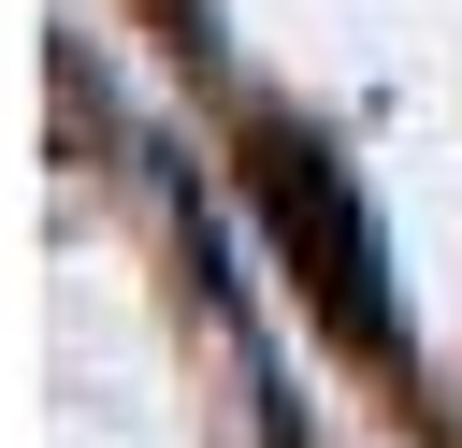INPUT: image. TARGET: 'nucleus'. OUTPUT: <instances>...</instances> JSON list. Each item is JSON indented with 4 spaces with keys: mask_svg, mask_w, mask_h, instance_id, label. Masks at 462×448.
I'll return each instance as SVG.
<instances>
[{
    "mask_svg": "<svg viewBox=\"0 0 462 448\" xmlns=\"http://www.w3.org/2000/svg\"><path fill=\"white\" fill-rule=\"evenodd\" d=\"M245 188H260V217H274V246H289V275L318 289V318L346 332V347H390V246H375V217H361V188H346V159L318 145V130H260L245 145Z\"/></svg>",
    "mask_w": 462,
    "mask_h": 448,
    "instance_id": "f257e3e1",
    "label": "nucleus"
}]
</instances>
